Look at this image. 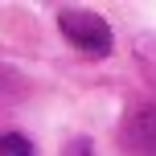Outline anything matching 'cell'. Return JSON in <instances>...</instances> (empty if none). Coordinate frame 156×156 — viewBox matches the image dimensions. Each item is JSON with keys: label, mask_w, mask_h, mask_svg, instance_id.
Returning <instances> with one entry per match:
<instances>
[{"label": "cell", "mask_w": 156, "mask_h": 156, "mask_svg": "<svg viewBox=\"0 0 156 156\" xmlns=\"http://www.w3.org/2000/svg\"><path fill=\"white\" fill-rule=\"evenodd\" d=\"M58 25H62V37L78 54H86V58H107L111 54V41L115 37H111V25L103 16L86 12V8H66Z\"/></svg>", "instance_id": "cell-1"}, {"label": "cell", "mask_w": 156, "mask_h": 156, "mask_svg": "<svg viewBox=\"0 0 156 156\" xmlns=\"http://www.w3.org/2000/svg\"><path fill=\"white\" fill-rule=\"evenodd\" d=\"M123 148L132 156H156V107L136 111L123 123Z\"/></svg>", "instance_id": "cell-2"}, {"label": "cell", "mask_w": 156, "mask_h": 156, "mask_svg": "<svg viewBox=\"0 0 156 156\" xmlns=\"http://www.w3.org/2000/svg\"><path fill=\"white\" fill-rule=\"evenodd\" d=\"M0 156H33V144L21 132H8V136H0Z\"/></svg>", "instance_id": "cell-3"}]
</instances>
